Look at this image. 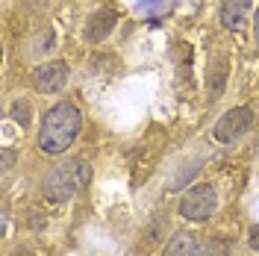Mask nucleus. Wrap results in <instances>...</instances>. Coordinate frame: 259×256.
Here are the masks:
<instances>
[{"label":"nucleus","mask_w":259,"mask_h":256,"mask_svg":"<svg viewBox=\"0 0 259 256\" xmlns=\"http://www.w3.org/2000/svg\"><path fill=\"white\" fill-rule=\"evenodd\" d=\"M82 130V115L74 103H56L45 112V121H41V130H38V147L45 153H65L71 144L77 142Z\"/></svg>","instance_id":"1"},{"label":"nucleus","mask_w":259,"mask_h":256,"mask_svg":"<svg viewBox=\"0 0 259 256\" xmlns=\"http://www.w3.org/2000/svg\"><path fill=\"white\" fill-rule=\"evenodd\" d=\"M89 180H92V168L82 159H71L48 174V180H45V197L53 200V203H65L80 189H85Z\"/></svg>","instance_id":"2"},{"label":"nucleus","mask_w":259,"mask_h":256,"mask_svg":"<svg viewBox=\"0 0 259 256\" xmlns=\"http://www.w3.org/2000/svg\"><path fill=\"white\" fill-rule=\"evenodd\" d=\"M215 209H218V192L209 183H197L180 197V215L189 218V221H197V224L209 221L215 215Z\"/></svg>","instance_id":"3"},{"label":"nucleus","mask_w":259,"mask_h":256,"mask_svg":"<svg viewBox=\"0 0 259 256\" xmlns=\"http://www.w3.org/2000/svg\"><path fill=\"white\" fill-rule=\"evenodd\" d=\"M250 127H253V112L247 106H236V109H230V112H224L218 118V124H215V142L233 144V142H239Z\"/></svg>","instance_id":"4"},{"label":"nucleus","mask_w":259,"mask_h":256,"mask_svg":"<svg viewBox=\"0 0 259 256\" xmlns=\"http://www.w3.org/2000/svg\"><path fill=\"white\" fill-rule=\"evenodd\" d=\"M68 74H71L68 62H59V59L56 62H45L32 71V86L41 95H56V92H62L68 86Z\"/></svg>","instance_id":"5"},{"label":"nucleus","mask_w":259,"mask_h":256,"mask_svg":"<svg viewBox=\"0 0 259 256\" xmlns=\"http://www.w3.org/2000/svg\"><path fill=\"white\" fill-rule=\"evenodd\" d=\"M115 21H118V15H115L112 9H100V12H95V15L89 18V27H85V41H92V45H97V41H103L109 32L115 30Z\"/></svg>","instance_id":"6"},{"label":"nucleus","mask_w":259,"mask_h":256,"mask_svg":"<svg viewBox=\"0 0 259 256\" xmlns=\"http://www.w3.org/2000/svg\"><path fill=\"white\" fill-rule=\"evenodd\" d=\"M253 0H221V21L227 30H239L250 12Z\"/></svg>","instance_id":"7"},{"label":"nucleus","mask_w":259,"mask_h":256,"mask_svg":"<svg viewBox=\"0 0 259 256\" xmlns=\"http://www.w3.org/2000/svg\"><path fill=\"white\" fill-rule=\"evenodd\" d=\"M162 256H197V239L192 233H177L174 239L168 241V247H165Z\"/></svg>","instance_id":"8"},{"label":"nucleus","mask_w":259,"mask_h":256,"mask_svg":"<svg viewBox=\"0 0 259 256\" xmlns=\"http://www.w3.org/2000/svg\"><path fill=\"white\" fill-rule=\"evenodd\" d=\"M224 80H227V59L221 56L215 68L209 71V77H206V89H209V97H221L224 92Z\"/></svg>","instance_id":"9"},{"label":"nucleus","mask_w":259,"mask_h":256,"mask_svg":"<svg viewBox=\"0 0 259 256\" xmlns=\"http://www.w3.org/2000/svg\"><path fill=\"white\" fill-rule=\"evenodd\" d=\"M12 118H15L21 127H30V121H32L30 100H15V103H12Z\"/></svg>","instance_id":"10"},{"label":"nucleus","mask_w":259,"mask_h":256,"mask_svg":"<svg viewBox=\"0 0 259 256\" xmlns=\"http://www.w3.org/2000/svg\"><path fill=\"white\" fill-rule=\"evenodd\" d=\"M197 256H224V244L221 241H206L203 247H197Z\"/></svg>","instance_id":"11"},{"label":"nucleus","mask_w":259,"mask_h":256,"mask_svg":"<svg viewBox=\"0 0 259 256\" xmlns=\"http://www.w3.org/2000/svg\"><path fill=\"white\" fill-rule=\"evenodd\" d=\"M12 165H15V150L3 147V150H0V168H3V171H9Z\"/></svg>","instance_id":"12"},{"label":"nucleus","mask_w":259,"mask_h":256,"mask_svg":"<svg viewBox=\"0 0 259 256\" xmlns=\"http://www.w3.org/2000/svg\"><path fill=\"white\" fill-rule=\"evenodd\" d=\"M247 244H250V247L259 253V224L250 227V233H247Z\"/></svg>","instance_id":"13"},{"label":"nucleus","mask_w":259,"mask_h":256,"mask_svg":"<svg viewBox=\"0 0 259 256\" xmlns=\"http://www.w3.org/2000/svg\"><path fill=\"white\" fill-rule=\"evenodd\" d=\"M253 35H256V45H259V6H256V24H253Z\"/></svg>","instance_id":"14"}]
</instances>
